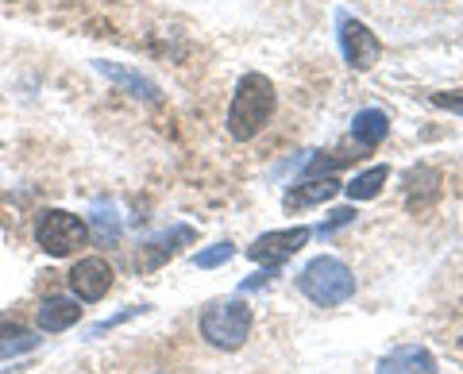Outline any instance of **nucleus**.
<instances>
[{
  "instance_id": "4",
  "label": "nucleus",
  "mask_w": 463,
  "mask_h": 374,
  "mask_svg": "<svg viewBox=\"0 0 463 374\" xmlns=\"http://www.w3.org/2000/svg\"><path fill=\"white\" fill-rule=\"evenodd\" d=\"M35 243L51 258H70L90 243V224L66 209H43L35 217Z\"/></svg>"
},
{
  "instance_id": "11",
  "label": "nucleus",
  "mask_w": 463,
  "mask_h": 374,
  "mask_svg": "<svg viewBox=\"0 0 463 374\" xmlns=\"http://www.w3.org/2000/svg\"><path fill=\"white\" fill-rule=\"evenodd\" d=\"M81 301L78 297H62V294H51L47 301L39 305L35 313V324H39V332H66V328H74L81 321Z\"/></svg>"
},
{
  "instance_id": "7",
  "label": "nucleus",
  "mask_w": 463,
  "mask_h": 374,
  "mask_svg": "<svg viewBox=\"0 0 463 374\" xmlns=\"http://www.w3.org/2000/svg\"><path fill=\"white\" fill-rule=\"evenodd\" d=\"M116 282V270L109 266V258L90 255V258H78L74 270H70V290H74L78 301H100Z\"/></svg>"
},
{
  "instance_id": "8",
  "label": "nucleus",
  "mask_w": 463,
  "mask_h": 374,
  "mask_svg": "<svg viewBox=\"0 0 463 374\" xmlns=\"http://www.w3.org/2000/svg\"><path fill=\"white\" fill-rule=\"evenodd\" d=\"M374 374H437V359L421 343H405V348H394L390 355H383Z\"/></svg>"
},
{
  "instance_id": "18",
  "label": "nucleus",
  "mask_w": 463,
  "mask_h": 374,
  "mask_svg": "<svg viewBox=\"0 0 463 374\" xmlns=\"http://www.w3.org/2000/svg\"><path fill=\"white\" fill-rule=\"evenodd\" d=\"M232 255H236V248H232V243H216V248H209V251H197V255H194V266H201V270H213V266L228 263Z\"/></svg>"
},
{
  "instance_id": "6",
  "label": "nucleus",
  "mask_w": 463,
  "mask_h": 374,
  "mask_svg": "<svg viewBox=\"0 0 463 374\" xmlns=\"http://www.w3.org/2000/svg\"><path fill=\"white\" fill-rule=\"evenodd\" d=\"M306 243H309V228L306 224L282 228V232H263L248 248V258H255V263H263V266H279V263H286L289 255H298Z\"/></svg>"
},
{
  "instance_id": "16",
  "label": "nucleus",
  "mask_w": 463,
  "mask_h": 374,
  "mask_svg": "<svg viewBox=\"0 0 463 374\" xmlns=\"http://www.w3.org/2000/svg\"><path fill=\"white\" fill-rule=\"evenodd\" d=\"M386 178H390V170H386V166H371V170H364V174H355L352 182H347V185H344V193L352 197V201H371V197H379V193H383Z\"/></svg>"
},
{
  "instance_id": "13",
  "label": "nucleus",
  "mask_w": 463,
  "mask_h": 374,
  "mask_svg": "<svg viewBox=\"0 0 463 374\" xmlns=\"http://www.w3.org/2000/svg\"><path fill=\"white\" fill-rule=\"evenodd\" d=\"M100 74H105L109 81H116V85H124L132 97H139V100H147V105H158V85L155 81H147L143 74H136V70H128V66H116V62H93Z\"/></svg>"
},
{
  "instance_id": "2",
  "label": "nucleus",
  "mask_w": 463,
  "mask_h": 374,
  "mask_svg": "<svg viewBox=\"0 0 463 374\" xmlns=\"http://www.w3.org/2000/svg\"><path fill=\"white\" fill-rule=\"evenodd\" d=\"M197 328H201V340L213 343V348L240 351L243 343H248L251 328H255V313L243 297H216L201 309Z\"/></svg>"
},
{
  "instance_id": "20",
  "label": "nucleus",
  "mask_w": 463,
  "mask_h": 374,
  "mask_svg": "<svg viewBox=\"0 0 463 374\" xmlns=\"http://www.w3.org/2000/svg\"><path fill=\"white\" fill-rule=\"evenodd\" d=\"M432 105L448 108V112H459V117H463V93H437V97H432Z\"/></svg>"
},
{
  "instance_id": "9",
  "label": "nucleus",
  "mask_w": 463,
  "mask_h": 374,
  "mask_svg": "<svg viewBox=\"0 0 463 374\" xmlns=\"http://www.w3.org/2000/svg\"><path fill=\"white\" fill-rule=\"evenodd\" d=\"M340 190H344V185L332 178V174H313V178H306V182H298L294 190H286V193H282V205H286L289 212L313 209V205H325V201H332Z\"/></svg>"
},
{
  "instance_id": "22",
  "label": "nucleus",
  "mask_w": 463,
  "mask_h": 374,
  "mask_svg": "<svg viewBox=\"0 0 463 374\" xmlns=\"http://www.w3.org/2000/svg\"><path fill=\"white\" fill-rule=\"evenodd\" d=\"M270 278H274V266H267L263 275H251V278H243V285H240V290H243V294H248V290H259V285H267Z\"/></svg>"
},
{
  "instance_id": "21",
  "label": "nucleus",
  "mask_w": 463,
  "mask_h": 374,
  "mask_svg": "<svg viewBox=\"0 0 463 374\" xmlns=\"http://www.w3.org/2000/svg\"><path fill=\"white\" fill-rule=\"evenodd\" d=\"M136 313H139V309H124L120 316H109V321H100V324H93V328H90V336H100V332H109V328H116V324H124V321H128V316H136Z\"/></svg>"
},
{
  "instance_id": "15",
  "label": "nucleus",
  "mask_w": 463,
  "mask_h": 374,
  "mask_svg": "<svg viewBox=\"0 0 463 374\" xmlns=\"http://www.w3.org/2000/svg\"><path fill=\"white\" fill-rule=\"evenodd\" d=\"M39 348V336L24 324H12V321H0V359H20L27 351Z\"/></svg>"
},
{
  "instance_id": "10",
  "label": "nucleus",
  "mask_w": 463,
  "mask_h": 374,
  "mask_svg": "<svg viewBox=\"0 0 463 374\" xmlns=\"http://www.w3.org/2000/svg\"><path fill=\"white\" fill-rule=\"evenodd\" d=\"M185 243H194V228H185V224H174L170 232H163V236H155L147 248H139V255H136V266L139 270H155V266H163L166 258H174L178 255Z\"/></svg>"
},
{
  "instance_id": "19",
  "label": "nucleus",
  "mask_w": 463,
  "mask_h": 374,
  "mask_svg": "<svg viewBox=\"0 0 463 374\" xmlns=\"http://www.w3.org/2000/svg\"><path fill=\"white\" fill-rule=\"evenodd\" d=\"M359 217V212L355 209H336V212H332V217L321 224V236H332V232H336V228H344V224H352Z\"/></svg>"
},
{
  "instance_id": "3",
  "label": "nucleus",
  "mask_w": 463,
  "mask_h": 374,
  "mask_svg": "<svg viewBox=\"0 0 463 374\" xmlns=\"http://www.w3.org/2000/svg\"><path fill=\"white\" fill-rule=\"evenodd\" d=\"M298 290L306 294L313 305L332 309V305H344V301L355 294V275H352V266H347L344 258H336V255H317L313 263L301 266Z\"/></svg>"
},
{
  "instance_id": "12",
  "label": "nucleus",
  "mask_w": 463,
  "mask_h": 374,
  "mask_svg": "<svg viewBox=\"0 0 463 374\" xmlns=\"http://www.w3.org/2000/svg\"><path fill=\"white\" fill-rule=\"evenodd\" d=\"M437 197H440V170L417 166V170H410V174H405V205H410L413 212L429 209Z\"/></svg>"
},
{
  "instance_id": "14",
  "label": "nucleus",
  "mask_w": 463,
  "mask_h": 374,
  "mask_svg": "<svg viewBox=\"0 0 463 374\" xmlns=\"http://www.w3.org/2000/svg\"><path fill=\"white\" fill-rule=\"evenodd\" d=\"M390 132V117L383 108H364V112H355V120H352V139L359 143V147H379V143L386 139Z\"/></svg>"
},
{
  "instance_id": "5",
  "label": "nucleus",
  "mask_w": 463,
  "mask_h": 374,
  "mask_svg": "<svg viewBox=\"0 0 463 374\" xmlns=\"http://www.w3.org/2000/svg\"><path fill=\"white\" fill-rule=\"evenodd\" d=\"M340 47H344V59L352 70H371L383 59V39L374 35L367 23H359L352 16H340Z\"/></svg>"
},
{
  "instance_id": "17",
  "label": "nucleus",
  "mask_w": 463,
  "mask_h": 374,
  "mask_svg": "<svg viewBox=\"0 0 463 374\" xmlns=\"http://www.w3.org/2000/svg\"><path fill=\"white\" fill-rule=\"evenodd\" d=\"M93 236L105 248H112L120 239V217H116V205H109V201H97L93 205Z\"/></svg>"
},
{
  "instance_id": "1",
  "label": "nucleus",
  "mask_w": 463,
  "mask_h": 374,
  "mask_svg": "<svg viewBox=\"0 0 463 374\" xmlns=\"http://www.w3.org/2000/svg\"><path fill=\"white\" fill-rule=\"evenodd\" d=\"M279 93L274 81L263 74H243L236 93H232V108H228V136L236 143H251L274 117Z\"/></svg>"
}]
</instances>
